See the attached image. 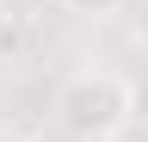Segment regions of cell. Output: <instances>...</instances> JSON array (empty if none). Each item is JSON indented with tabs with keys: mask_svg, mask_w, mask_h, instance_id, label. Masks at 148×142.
<instances>
[{
	"mask_svg": "<svg viewBox=\"0 0 148 142\" xmlns=\"http://www.w3.org/2000/svg\"><path fill=\"white\" fill-rule=\"evenodd\" d=\"M0 142H37V136H25V130H0Z\"/></svg>",
	"mask_w": 148,
	"mask_h": 142,
	"instance_id": "obj_3",
	"label": "cell"
},
{
	"mask_svg": "<svg viewBox=\"0 0 148 142\" xmlns=\"http://www.w3.org/2000/svg\"><path fill=\"white\" fill-rule=\"evenodd\" d=\"M56 123L74 142H117L136 123V80L117 68H74L56 86Z\"/></svg>",
	"mask_w": 148,
	"mask_h": 142,
	"instance_id": "obj_1",
	"label": "cell"
},
{
	"mask_svg": "<svg viewBox=\"0 0 148 142\" xmlns=\"http://www.w3.org/2000/svg\"><path fill=\"white\" fill-rule=\"evenodd\" d=\"M62 12H74V19H92V25H105V19H117V12H123V0H62Z\"/></svg>",
	"mask_w": 148,
	"mask_h": 142,
	"instance_id": "obj_2",
	"label": "cell"
},
{
	"mask_svg": "<svg viewBox=\"0 0 148 142\" xmlns=\"http://www.w3.org/2000/svg\"><path fill=\"white\" fill-rule=\"evenodd\" d=\"M6 25H12V6H6V0H0V37H6Z\"/></svg>",
	"mask_w": 148,
	"mask_h": 142,
	"instance_id": "obj_4",
	"label": "cell"
}]
</instances>
